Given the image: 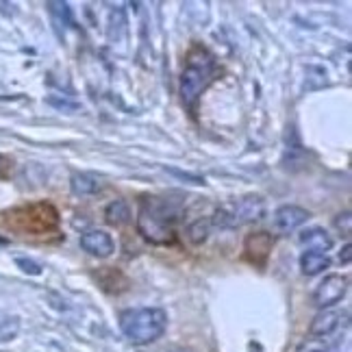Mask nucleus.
<instances>
[{
    "instance_id": "1",
    "label": "nucleus",
    "mask_w": 352,
    "mask_h": 352,
    "mask_svg": "<svg viewBox=\"0 0 352 352\" xmlns=\"http://www.w3.org/2000/svg\"><path fill=\"white\" fill-rule=\"evenodd\" d=\"M183 207L181 194L144 196L138 209V233L153 246H170L176 239L174 226L183 215Z\"/></svg>"
},
{
    "instance_id": "2",
    "label": "nucleus",
    "mask_w": 352,
    "mask_h": 352,
    "mask_svg": "<svg viewBox=\"0 0 352 352\" xmlns=\"http://www.w3.org/2000/svg\"><path fill=\"white\" fill-rule=\"evenodd\" d=\"M168 329V316L164 309L157 307H140L129 309L120 316V331L131 344L146 346L157 342Z\"/></svg>"
},
{
    "instance_id": "3",
    "label": "nucleus",
    "mask_w": 352,
    "mask_h": 352,
    "mask_svg": "<svg viewBox=\"0 0 352 352\" xmlns=\"http://www.w3.org/2000/svg\"><path fill=\"white\" fill-rule=\"evenodd\" d=\"M215 61L205 48H196L187 59V65L181 72V98L187 109H196L202 91L213 80Z\"/></svg>"
},
{
    "instance_id": "4",
    "label": "nucleus",
    "mask_w": 352,
    "mask_h": 352,
    "mask_svg": "<svg viewBox=\"0 0 352 352\" xmlns=\"http://www.w3.org/2000/svg\"><path fill=\"white\" fill-rule=\"evenodd\" d=\"M265 209L267 207H265L263 196H256V194L241 196V198H235V200L215 209L213 218H211V226L228 231V228L259 222L265 218Z\"/></svg>"
},
{
    "instance_id": "5",
    "label": "nucleus",
    "mask_w": 352,
    "mask_h": 352,
    "mask_svg": "<svg viewBox=\"0 0 352 352\" xmlns=\"http://www.w3.org/2000/svg\"><path fill=\"white\" fill-rule=\"evenodd\" d=\"M348 292V278L342 274H329L324 276L316 289H314V305L318 309H331L337 302L344 300V296Z\"/></svg>"
},
{
    "instance_id": "6",
    "label": "nucleus",
    "mask_w": 352,
    "mask_h": 352,
    "mask_svg": "<svg viewBox=\"0 0 352 352\" xmlns=\"http://www.w3.org/2000/svg\"><path fill=\"white\" fill-rule=\"evenodd\" d=\"M309 218H311V213L305 207L280 205L272 215V231L276 235H289L296 228H300Z\"/></svg>"
},
{
    "instance_id": "7",
    "label": "nucleus",
    "mask_w": 352,
    "mask_h": 352,
    "mask_svg": "<svg viewBox=\"0 0 352 352\" xmlns=\"http://www.w3.org/2000/svg\"><path fill=\"white\" fill-rule=\"evenodd\" d=\"M80 248L85 252H89L91 256H98V259H107L111 256L116 250V243L111 239V235L107 231H100V228H94V231H87L80 235Z\"/></svg>"
},
{
    "instance_id": "8",
    "label": "nucleus",
    "mask_w": 352,
    "mask_h": 352,
    "mask_svg": "<svg viewBox=\"0 0 352 352\" xmlns=\"http://www.w3.org/2000/svg\"><path fill=\"white\" fill-rule=\"evenodd\" d=\"M348 318V314H342V311H335V309H322L320 314L314 318V322H311V335L314 337H320V340H324V337H331L333 333L340 331L342 322Z\"/></svg>"
},
{
    "instance_id": "9",
    "label": "nucleus",
    "mask_w": 352,
    "mask_h": 352,
    "mask_svg": "<svg viewBox=\"0 0 352 352\" xmlns=\"http://www.w3.org/2000/svg\"><path fill=\"white\" fill-rule=\"evenodd\" d=\"M298 241H300L302 246H307V250H318V252H329L335 243L333 237L320 226L305 228V231L298 235Z\"/></svg>"
},
{
    "instance_id": "10",
    "label": "nucleus",
    "mask_w": 352,
    "mask_h": 352,
    "mask_svg": "<svg viewBox=\"0 0 352 352\" xmlns=\"http://www.w3.org/2000/svg\"><path fill=\"white\" fill-rule=\"evenodd\" d=\"M270 250H272V235L259 231V233H252L246 237V252L252 261L256 263H265Z\"/></svg>"
},
{
    "instance_id": "11",
    "label": "nucleus",
    "mask_w": 352,
    "mask_h": 352,
    "mask_svg": "<svg viewBox=\"0 0 352 352\" xmlns=\"http://www.w3.org/2000/svg\"><path fill=\"white\" fill-rule=\"evenodd\" d=\"M331 267V259L327 252H318V250H305L300 254V272L305 276H318L322 272H327Z\"/></svg>"
},
{
    "instance_id": "12",
    "label": "nucleus",
    "mask_w": 352,
    "mask_h": 352,
    "mask_svg": "<svg viewBox=\"0 0 352 352\" xmlns=\"http://www.w3.org/2000/svg\"><path fill=\"white\" fill-rule=\"evenodd\" d=\"M104 220L109 222L111 226L126 224L131 220V209H129V205L122 198L111 200L109 205H107V209H104Z\"/></svg>"
},
{
    "instance_id": "13",
    "label": "nucleus",
    "mask_w": 352,
    "mask_h": 352,
    "mask_svg": "<svg viewBox=\"0 0 352 352\" xmlns=\"http://www.w3.org/2000/svg\"><path fill=\"white\" fill-rule=\"evenodd\" d=\"M70 187H72V194L76 196H89L98 192V181L89 174H72Z\"/></svg>"
},
{
    "instance_id": "14",
    "label": "nucleus",
    "mask_w": 352,
    "mask_h": 352,
    "mask_svg": "<svg viewBox=\"0 0 352 352\" xmlns=\"http://www.w3.org/2000/svg\"><path fill=\"white\" fill-rule=\"evenodd\" d=\"M211 233V220H205V218H198L196 222L189 224L187 228V237L192 239V243H202V241H207Z\"/></svg>"
},
{
    "instance_id": "15",
    "label": "nucleus",
    "mask_w": 352,
    "mask_h": 352,
    "mask_svg": "<svg viewBox=\"0 0 352 352\" xmlns=\"http://www.w3.org/2000/svg\"><path fill=\"white\" fill-rule=\"evenodd\" d=\"M126 29V18H124V11L122 9H113L111 11V18H109V39L116 44L122 39V33Z\"/></svg>"
},
{
    "instance_id": "16",
    "label": "nucleus",
    "mask_w": 352,
    "mask_h": 352,
    "mask_svg": "<svg viewBox=\"0 0 352 352\" xmlns=\"http://www.w3.org/2000/svg\"><path fill=\"white\" fill-rule=\"evenodd\" d=\"M296 352H335V350L324 340H320V337H307L305 342L298 344Z\"/></svg>"
},
{
    "instance_id": "17",
    "label": "nucleus",
    "mask_w": 352,
    "mask_h": 352,
    "mask_svg": "<svg viewBox=\"0 0 352 352\" xmlns=\"http://www.w3.org/2000/svg\"><path fill=\"white\" fill-rule=\"evenodd\" d=\"M48 9L55 18H59L65 26H74V18L67 3H48Z\"/></svg>"
},
{
    "instance_id": "18",
    "label": "nucleus",
    "mask_w": 352,
    "mask_h": 352,
    "mask_svg": "<svg viewBox=\"0 0 352 352\" xmlns=\"http://www.w3.org/2000/svg\"><path fill=\"white\" fill-rule=\"evenodd\" d=\"M333 224H335L337 231H340V235L350 237V233H352V215H350V211H344V213L337 215Z\"/></svg>"
},
{
    "instance_id": "19",
    "label": "nucleus",
    "mask_w": 352,
    "mask_h": 352,
    "mask_svg": "<svg viewBox=\"0 0 352 352\" xmlns=\"http://www.w3.org/2000/svg\"><path fill=\"white\" fill-rule=\"evenodd\" d=\"M166 172H170L172 176H176V179H181L185 183H192V185H205V179L198 174H189V172H181V170H176V168H166Z\"/></svg>"
},
{
    "instance_id": "20",
    "label": "nucleus",
    "mask_w": 352,
    "mask_h": 352,
    "mask_svg": "<svg viewBox=\"0 0 352 352\" xmlns=\"http://www.w3.org/2000/svg\"><path fill=\"white\" fill-rule=\"evenodd\" d=\"M16 263H18V267L22 270V272L31 274V276H39V274H42V265L31 261V259H22V256H20V259H16Z\"/></svg>"
},
{
    "instance_id": "21",
    "label": "nucleus",
    "mask_w": 352,
    "mask_h": 352,
    "mask_svg": "<svg viewBox=\"0 0 352 352\" xmlns=\"http://www.w3.org/2000/svg\"><path fill=\"white\" fill-rule=\"evenodd\" d=\"M46 102H48V104H52V107H57V109H70V111H76V109H78V104H76V102H70V100H59V98H55V96H50Z\"/></svg>"
},
{
    "instance_id": "22",
    "label": "nucleus",
    "mask_w": 352,
    "mask_h": 352,
    "mask_svg": "<svg viewBox=\"0 0 352 352\" xmlns=\"http://www.w3.org/2000/svg\"><path fill=\"white\" fill-rule=\"evenodd\" d=\"M350 256H352V248H350V243H346L344 250L340 252V263L348 265V263H350Z\"/></svg>"
},
{
    "instance_id": "23",
    "label": "nucleus",
    "mask_w": 352,
    "mask_h": 352,
    "mask_svg": "<svg viewBox=\"0 0 352 352\" xmlns=\"http://www.w3.org/2000/svg\"><path fill=\"white\" fill-rule=\"evenodd\" d=\"M3 166H5V159H3V157H0V170H3Z\"/></svg>"
}]
</instances>
